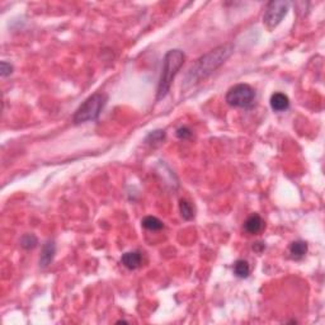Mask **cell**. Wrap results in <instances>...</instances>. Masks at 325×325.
Segmentation results:
<instances>
[{"instance_id":"obj_5","label":"cell","mask_w":325,"mask_h":325,"mask_svg":"<svg viewBox=\"0 0 325 325\" xmlns=\"http://www.w3.org/2000/svg\"><path fill=\"white\" fill-rule=\"evenodd\" d=\"M289 1H271V3H268L266 10H264L263 23L269 31L276 28L282 22V19L289 11Z\"/></svg>"},{"instance_id":"obj_8","label":"cell","mask_w":325,"mask_h":325,"mask_svg":"<svg viewBox=\"0 0 325 325\" xmlns=\"http://www.w3.org/2000/svg\"><path fill=\"white\" fill-rule=\"evenodd\" d=\"M271 107L276 112H285L290 108V99L289 97L283 93H274L271 97Z\"/></svg>"},{"instance_id":"obj_7","label":"cell","mask_w":325,"mask_h":325,"mask_svg":"<svg viewBox=\"0 0 325 325\" xmlns=\"http://www.w3.org/2000/svg\"><path fill=\"white\" fill-rule=\"evenodd\" d=\"M264 227V221L263 218L260 217L258 214H253V215L249 216L248 218L244 222V230H245L248 234L255 235L258 232H260Z\"/></svg>"},{"instance_id":"obj_6","label":"cell","mask_w":325,"mask_h":325,"mask_svg":"<svg viewBox=\"0 0 325 325\" xmlns=\"http://www.w3.org/2000/svg\"><path fill=\"white\" fill-rule=\"evenodd\" d=\"M55 253H56V245H55L54 240H47L42 246V252H41L40 257V266L42 268H46L51 264L54 260Z\"/></svg>"},{"instance_id":"obj_3","label":"cell","mask_w":325,"mask_h":325,"mask_svg":"<svg viewBox=\"0 0 325 325\" xmlns=\"http://www.w3.org/2000/svg\"><path fill=\"white\" fill-rule=\"evenodd\" d=\"M108 102V96L106 93H94L89 98H87L79 108L77 109L75 114L73 117V121L75 124L85 123L89 121H96L101 113L103 108L106 107Z\"/></svg>"},{"instance_id":"obj_13","label":"cell","mask_w":325,"mask_h":325,"mask_svg":"<svg viewBox=\"0 0 325 325\" xmlns=\"http://www.w3.org/2000/svg\"><path fill=\"white\" fill-rule=\"evenodd\" d=\"M179 211L184 220H192L195 217V209H193L192 204L187 201V200H181L179 201Z\"/></svg>"},{"instance_id":"obj_14","label":"cell","mask_w":325,"mask_h":325,"mask_svg":"<svg viewBox=\"0 0 325 325\" xmlns=\"http://www.w3.org/2000/svg\"><path fill=\"white\" fill-rule=\"evenodd\" d=\"M37 244H38V239H37L36 235L33 234L23 235L22 239H20V245H22V248L27 249V250L36 248Z\"/></svg>"},{"instance_id":"obj_9","label":"cell","mask_w":325,"mask_h":325,"mask_svg":"<svg viewBox=\"0 0 325 325\" xmlns=\"http://www.w3.org/2000/svg\"><path fill=\"white\" fill-rule=\"evenodd\" d=\"M141 260L142 257L140 252H127L124 253L121 258L122 264H123L126 268L131 269V271L139 268V267L141 266Z\"/></svg>"},{"instance_id":"obj_2","label":"cell","mask_w":325,"mask_h":325,"mask_svg":"<svg viewBox=\"0 0 325 325\" xmlns=\"http://www.w3.org/2000/svg\"><path fill=\"white\" fill-rule=\"evenodd\" d=\"M186 55L181 50H170L165 54L164 60H163V69H161L160 79H159L158 91H156V99L165 98L168 93L170 92L172 83L183 66Z\"/></svg>"},{"instance_id":"obj_1","label":"cell","mask_w":325,"mask_h":325,"mask_svg":"<svg viewBox=\"0 0 325 325\" xmlns=\"http://www.w3.org/2000/svg\"><path fill=\"white\" fill-rule=\"evenodd\" d=\"M232 51H234V46L231 43H225V45L217 46L216 48L207 52L206 55L200 57L186 75L187 84H196V83L201 82L202 79L210 77L214 71L217 70L223 62L231 56Z\"/></svg>"},{"instance_id":"obj_4","label":"cell","mask_w":325,"mask_h":325,"mask_svg":"<svg viewBox=\"0 0 325 325\" xmlns=\"http://www.w3.org/2000/svg\"><path fill=\"white\" fill-rule=\"evenodd\" d=\"M225 101L235 108H252L255 102V92L248 84H236L227 91Z\"/></svg>"},{"instance_id":"obj_17","label":"cell","mask_w":325,"mask_h":325,"mask_svg":"<svg viewBox=\"0 0 325 325\" xmlns=\"http://www.w3.org/2000/svg\"><path fill=\"white\" fill-rule=\"evenodd\" d=\"M177 136H178L181 140H187L192 136V131L188 127H179L178 130H177Z\"/></svg>"},{"instance_id":"obj_10","label":"cell","mask_w":325,"mask_h":325,"mask_svg":"<svg viewBox=\"0 0 325 325\" xmlns=\"http://www.w3.org/2000/svg\"><path fill=\"white\" fill-rule=\"evenodd\" d=\"M289 252H290V257H291L292 259L295 260L303 259V258L306 255V253H308V244L303 240L294 241V243L290 244Z\"/></svg>"},{"instance_id":"obj_15","label":"cell","mask_w":325,"mask_h":325,"mask_svg":"<svg viewBox=\"0 0 325 325\" xmlns=\"http://www.w3.org/2000/svg\"><path fill=\"white\" fill-rule=\"evenodd\" d=\"M164 139H165V132H164V131L156 130V131H154V132H151L149 136H147L146 142H149V144H159V142H161Z\"/></svg>"},{"instance_id":"obj_16","label":"cell","mask_w":325,"mask_h":325,"mask_svg":"<svg viewBox=\"0 0 325 325\" xmlns=\"http://www.w3.org/2000/svg\"><path fill=\"white\" fill-rule=\"evenodd\" d=\"M11 73H13V66L9 62L1 61V64H0V74H1V77L6 78Z\"/></svg>"},{"instance_id":"obj_11","label":"cell","mask_w":325,"mask_h":325,"mask_svg":"<svg viewBox=\"0 0 325 325\" xmlns=\"http://www.w3.org/2000/svg\"><path fill=\"white\" fill-rule=\"evenodd\" d=\"M232 271L237 278H246L250 274V266L246 260L237 259L234 263Z\"/></svg>"},{"instance_id":"obj_12","label":"cell","mask_w":325,"mask_h":325,"mask_svg":"<svg viewBox=\"0 0 325 325\" xmlns=\"http://www.w3.org/2000/svg\"><path fill=\"white\" fill-rule=\"evenodd\" d=\"M141 223L145 229L150 230V231H158V230H161L164 227L163 221H160L158 217H155V216H146V217L141 221Z\"/></svg>"}]
</instances>
